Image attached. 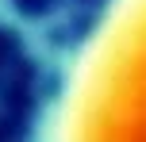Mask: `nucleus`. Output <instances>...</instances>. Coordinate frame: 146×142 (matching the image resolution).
Listing matches in <instances>:
<instances>
[{"label": "nucleus", "instance_id": "nucleus-1", "mask_svg": "<svg viewBox=\"0 0 146 142\" xmlns=\"http://www.w3.org/2000/svg\"><path fill=\"white\" fill-rule=\"evenodd\" d=\"M46 142H146V0H111L81 42Z\"/></svg>", "mask_w": 146, "mask_h": 142}]
</instances>
